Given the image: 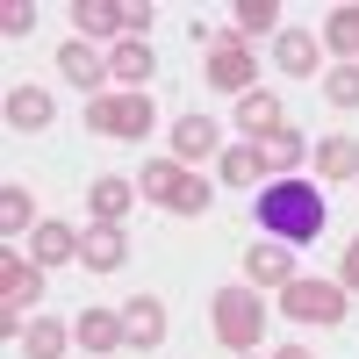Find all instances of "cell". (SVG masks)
<instances>
[{"instance_id": "cell-27", "label": "cell", "mask_w": 359, "mask_h": 359, "mask_svg": "<svg viewBox=\"0 0 359 359\" xmlns=\"http://www.w3.org/2000/svg\"><path fill=\"white\" fill-rule=\"evenodd\" d=\"M237 36H259V29H273L280 22V0H237Z\"/></svg>"}, {"instance_id": "cell-24", "label": "cell", "mask_w": 359, "mask_h": 359, "mask_svg": "<svg viewBox=\"0 0 359 359\" xmlns=\"http://www.w3.org/2000/svg\"><path fill=\"white\" fill-rule=\"evenodd\" d=\"M323 43H331L345 65H359V8H331V22H323Z\"/></svg>"}, {"instance_id": "cell-22", "label": "cell", "mask_w": 359, "mask_h": 359, "mask_svg": "<svg viewBox=\"0 0 359 359\" xmlns=\"http://www.w3.org/2000/svg\"><path fill=\"white\" fill-rule=\"evenodd\" d=\"M216 172H223V187H259V180H266V165H259L252 144H230V151L216 158Z\"/></svg>"}, {"instance_id": "cell-2", "label": "cell", "mask_w": 359, "mask_h": 359, "mask_svg": "<svg viewBox=\"0 0 359 359\" xmlns=\"http://www.w3.org/2000/svg\"><path fill=\"white\" fill-rule=\"evenodd\" d=\"M137 194L151 208H165V216H201V208L216 201V187H208L194 165H180V158H151L137 172Z\"/></svg>"}, {"instance_id": "cell-23", "label": "cell", "mask_w": 359, "mask_h": 359, "mask_svg": "<svg viewBox=\"0 0 359 359\" xmlns=\"http://www.w3.org/2000/svg\"><path fill=\"white\" fill-rule=\"evenodd\" d=\"M316 172H323V180H352V172H359V144H352V137H323V144H316Z\"/></svg>"}, {"instance_id": "cell-26", "label": "cell", "mask_w": 359, "mask_h": 359, "mask_svg": "<svg viewBox=\"0 0 359 359\" xmlns=\"http://www.w3.org/2000/svg\"><path fill=\"white\" fill-rule=\"evenodd\" d=\"M22 352H29V359H65V323H57V316H36V323L22 331Z\"/></svg>"}, {"instance_id": "cell-19", "label": "cell", "mask_w": 359, "mask_h": 359, "mask_svg": "<svg viewBox=\"0 0 359 359\" xmlns=\"http://www.w3.org/2000/svg\"><path fill=\"white\" fill-rule=\"evenodd\" d=\"M57 72H65L72 86H86V94H101V79H108V65H101L86 43H65V50H57Z\"/></svg>"}, {"instance_id": "cell-9", "label": "cell", "mask_w": 359, "mask_h": 359, "mask_svg": "<svg viewBox=\"0 0 359 359\" xmlns=\"http://www.w3.org/2000/svg\"><path fill=\"white\" fill-rule=\"evenodd\" d=\"M123 345H130V352L165 345V302H158V294H130V309H123Z\"/></svg>"}, {"instance_id": "cell-10", "label": "cell", "mask_w": 359, "mask_h": 359, "mask_svg": "<svg viewBox=\"0 0 359 359\" xmlns=\"http://www.w3.org/2000/svg\"><path fill=\"white\" fill-rule=\"evenodd\" d=\"M0 302H8V309H29V302H43V266H36V259H15V252H0Z\"/></svg>"}, {"instance_id": "cell-13", "label": "cell", "mask_w": 359, "mask_h": 359, "mask_svg": "<svg viewBox=\"0 0 359 359\" xmlns=\"http://www.w3.org/2000/svg\"><path fill=\"white\" fill-rule=\"evenodd\" d=\"M130 201H137V187H130V180H94V187H86V216H94V223H123L130 216Z\"/></svg>"}, {"instance_id": "cell-17", "label": "cell", "mask_w": 359, "mask_h": 359, "mask_svg": "<svg viewBox=\"0 0 359 359\" xmlns=\"http://www.w3.org/2000/svg\"><path fill=\"white\" fill-rule=\"evenodd\" d=\"M237 130H245L252 144H259V137H273V130H287V123H280V101L266 94V86H259V94H245V101H237Z\"/></svg>"}, {"instance_id": "cell-31", "label": "cell", "mask_w": 359, "mask_h": 359, "mask_svg": "<svg viewBox=\"0 0 359 359\" xmlns=\"http://www.w3.org/2000/svg\"><path fill=\"white\" fill-rule=\"evenodd\" d=\"M273 359H316V352H309V345H280Z\"/></svg>"}, {"instance_id": "cell-25", "label": "cell", "mask_w": 359, "mask_h": 359, "mask_svg": "<svg viewBox=\"0 0 359 359\" xmlns=\"http://www.w3.org/2000/svg\"><path fill=\"white\" fill-rule=\"evenodd\" d=\"M0 230L8 237H22V230H36V201H29V187H0Z\"/></svg>"}, {"instance_id": "cell-29", "label": "cell", "mask_w": 359, "mask_h": 359, "mask_svg": "<svg viewBox=\"0 0 359 359\" xmlns=\"http://www.w3.org/2000/svg\"><path fill=\"white\" fill-rule=\"evenodd\" d=\"M0 29H8V36H29V29H36V8H29V0H8V8H0Z\"/></svg>"}, {"instance_id": "cell-7", "label": "cell", "mask_w": 359, "mask_h": 359, "mask_svg": "<svg viewBox=\"0 0 359 359\" xmlns=\"http://www.w3.org/2000/svg\"><path fill=\"white\" fill-rule=\"evenodd\" d=\"M280 309L294 323H345V287L338 280H287L280 287Z\"/></svg>"}, {"instance_id": "cell-14", "label": "cell", "mask_w": 359, "mask_h": 359, "mask_svg": "<svg viewBox=\"0 0 359 359\" xmlns=\"http://www.w3.org/2000/svg\"><path fill=\"white\" fill-rule=\"evenodd\" d=\"M79 345L94 352V359L123 352V309H86V316H79Z\"/></svg>"}, {"instance_id": "cell-16", "label": "cell", "mask_w": 359, "mask_h": 359, "mask_svg": "<svg viewBox=\"0 0 359 359\" xmlns=\"http://www.w3.org/2000/svg\"><path fill=\"white\" fill-rule=\"evenodd\" d=\"M245 273H252L259 287H287V280H294V252H287V245H252V252H245Z\"/></svg>"}, {"instance_id": "cell-1", "label": "cell", "mask_w": 359, "mask_h": 359, "mask_svg": "<svg viewBox=\"0 0 359 359\" xmlns=\"http://www.w3.org/2000/svg\"><path fill=\"white\" fill-rule=\"evenodd\" d=\"M252 216H259V230L273 237V245L294 252V245H309V237L323 230V194L302 187V180H273V187H259Z\"/></svg>"}, {"instance_id": "cell-12", "label": "cell", "mask_w": 359, "mask_h": 359, "mask_svg": "<svg viewBox=\"0 0 359 359\" xmlns=\"http://www.w3.org/2000/svg\"><path fill=\"white\" fill-rule=\"evenodd\" d=\"M158 65H151V43L144 36H123L108 50V79H123V94H144V79H151Z\"/></svg>"}, {"instance_id": "cell-28", "label": "cell", "mask_w": 359, "mask_h": 359, "mask_svg": "<svg viewBox=\"0 0 359 359\" xmlns=\"http://www.w3.org/2000/svg\"><path fill=\"white\" fill-rule=\"evenodd\" d=\"M323 94H331V108H359V65H338L323 79Z\"/></svg>"}, {"instance_id": "cell-6", "label": "cell", "mask_w": 359, "mask_h": 359, "mask_svg": "<svg viewBox=\"0 0 359 359\" xmlns=\"http://www.w3.org/2000/svg\"><path fill=\"white\" fill-rule=\"evenodd\" d=\"M79 29L86 36H144L151 29V0H79Z\"/></svg>"}, {"instance_id": "cell-5", "label": "cell", "mask_w": 359, "mask_h": 359, "mask_svg": "<svg viewBox=\"0 0 359 359\" xmlns=\"http://www.w3.org/2000/svg\"><path fill=\"white\" fill-rule=\"evenodd\" d=\"M208 86H216V94H230V101L259 94V57H252V43L237 36V29L208 43Z\"/></svg>"}, {"instance_id": "cell-32", "label": "cell", "mask_w": 359, "mask_h": 359, "mask_svg": "<svg viewBox=\"0 0 359 359\" xmlns=\"http://www.w3.org/2000/svg\"><path fill=\"white\" fill-rule=\"evenodd\" d=\"M237 359H252V352H237Z\"/></svg>"}, {"instance_id": "cell-4", "label": "cell", "mask_w": 359, "mask_h": 359, "mask_svg": "<svg viewBox=\"0 0 359 359\" xmlns=\"http://www.w3.org/2000/svg\"><path fill=\"white\" fill-rule=\"evenodd\" d=\"M151 123H158V108H151V94H94L86 101V130L94 137H151Z\"/></svg>"}, {"instance_id": "cell-3", "label": "cell", "mask_w": 359, "mask_h": 359, "mask_svg": "<svg viewBox=\"0 0 359 359\" xmlns=\"http://www.w3.org/2000/svg\"><path fill=\"white\" fill-rule=\"evenodd\" d=\"M208 323H216V338L230 345V352H252L259 338H266V302L252 287H223L216 302H208Z\"/></svg>"}, {"instance_id": "cell-18", "label": "cell", "mask_w": 359, "mask_h": 359, "mask_svg": "<svg viewBox=\"0 0 359 359\" xmlns=\"http://www.w3.org/2000/svg\"><path fill=\"white\" fill-rule=\"evenodd\" d=\"M8 130H50V94L43 86H15L8 94Z\"/></svg>"}, {"instance_id": "cell-30", "label": "cell", "mask_w": 359, "mask_h": 359, "mask_svg": "<svg viewBox=\"0 0 359 359\" xmlns=\"http://www.w3.org/2000/svg\"><path fill=\"white\" fill-rule=\"evenodd\" d=\"M338 287H359V237H352L345 259H338Z\"/></svg>"}, {"instance_id": "cell-11", "label": "cell", "mask_w": 359, "mask_h": 359, "mask_svg": "<svg viewBox=\"0 0 359 359\" xmlns=\"http://www.w3.org/2000/svg\"><path fill=\"white\" fill-rule=\"evenodd\" d=\"M172 158L194 165V158H223V130L208 123V115H180L172 123Z\"/></svg>"}, {"instance_id": "cell-20", "label": "cell", "mask_w": 359, "mask_h": 359, "mask_svg": "<svg viewBox=\"0 0 359 359\" xmlns=\"http://www.w3.org/2000/svg\"><path fill=\"white\" fill-rule=\"evenodd\" d=\"M316 36H309V29H280V43H273V57H280V72H294V79H302V72H316Z\"/></svg>"}, {"instance_id": "cell-15", "label": "cell", "mask_w": 359, "mask_h": 359, "mask_svg": "<svg viewBox=\"0 0 359 359\" xmlns=\"http://www.w3.org/2000/svg\"><path fill=\"white\" fill-rule=\"evenodd\" d=\"M29 259H36V266H65V259H79V230H65V223H36V230H29Z\"/></svg>"}, {"instance_id": "cell-8", "label": "cell", "mask_w": 359, "mask_h": 359, "mask_svg": "<svg viewBox=\"0 0 359 359\" xmlns=\"http://www.w3.org/2000/svg\"><path fill=\"white\" fill-rule=\"evenodd\" d=\"M123 259H130L123 223H86L79 230V266H86V273H123Z\"/></svg>"}, {"instance_id": "cell-21", "label": "cell", "mask_w": 359, "mask_h": 359, "mask_svg": "<svg viewBox=\"0 0 359 359\" xmlns=\"http://www.w3.org/2000/svg\"><path fill=\"white\" fill-rule=\"evenodd\" d=\"M252 151H259L266 172H294V165H302V137H294V130H273V137H259Z\"/></svg>"}]
</instances>
